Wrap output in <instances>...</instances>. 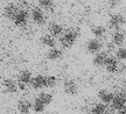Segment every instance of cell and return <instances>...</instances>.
I'll return each instance as SVG.
<instances>
[{
  "mask_svg": "<svg viewBox=\"0 0 126 114\" xmlns=\"http://www.w3.org/2000/svg\"><path fill=\"white\" fill-rule=\"evenodd\" d=\"M78 35H79L78 32L75 30V29H69L67 32H64L60 36V43H61V46L63 48H65V49L71 48L76 43L77 38H78Z\"/></svg>",
  "mask_w": 126,
  "mask_h": 114,
  "instance_id": "cell-1",
  "label": "cell"
},
{
  "mask_svg": "<svg viewBox=\"0 0 126 114\" xmlns=\"http://www.w3.org/2000/svg\"><path fill=\"white\" fill-rule=\"evenodd\" d=\"M126 23L125 16L120 13H114L112 14L110 19H109V27L112 29H120V28Z\"/></svg>",
  "mask_w": 126,
  "mask_h": 114,
  "instance_id": "cell-2",
  "label": "cell"
},
{
  "mask_svg": "<svg viewBox=\"0 0 126 114\" xmlns=\"http://www.w3.org/2000/svg\"><path fill=\"white\" fill-rule=\"evenodd\" d=\"M124 106H126V93L124 91L118 92L113 96V99L111 101V107L113 111H119L120 108H123Z\"/></svg>",
  "mask_w": 126,
  "mask_h": 114,
  "instance_id": "cell-3",
  "label": "cell"
},
{
  "mask_svg": "<svg viewBox=\"0 0 126 114\" xmlns=\"http://www.w3.org/2000/svg\"><path fill=\"white\" fill-rule=\"evenodd\" d=\"M119 65H120V61L116 56H109L106 58L105 64H104V66L106 69V72L109 73H118Z\"/></svg>",
  "mask_w": 126,
  "mask_h": 114,
  "instance_id": "cell-4",
  "label": "cell"
},
{
  "mask_svg": "<svg viewBox=\"0 0 126 114\" xmlns=\"http://www.w3.org/2000/svg\"><path fill=\"white\" fill-rule=\"evenodd\" d=\"M28 18H29V14L26 9H19L15 14V16L13 18L14 25L18 26V27H23V26L27 25Z\"/></svg>",
  "mask_w": 126,
  "mask_h": 114,
  "instance_id": "cell-5",
  "label": "cell"
},
{
  "mask_svg": "<svg viewBox=\"0 0 126 114\" xmlns=\"http://www.w3.org/2000/svg\"><path fill=\"white\" fill-rule=\"evenodd\" d=\"M32 72L28 70H23L19 73L18 76V85H19V90H25L26 86L28 84H31L32 80Z\"/></svg>",
  "mask_w": 126,
  "mask_h": 114,
  "instance_id": "cell-6",
  "label": "cell"
},
{
  "mask_svg": "<svg viewBox=\"0 0 126 114\" xmlns=\"http://www.w3.org/2000/svg\"><path fill=\"white\" fill-rule=\"evenodd\" d=\"M31 16H32V20H33L36 25H43L46 21V15L41 7H35V8L32 9Z\"/></svg>",
  "mask_w": 126,
  "mask_h": 114,
  "instance_id": "cell-7",
  "label": "cell"
},
{
  "mask_svg": "<svg viewBox=\"0 0 126 114\" xmlns=\"http://www.w3.org/2000/svg\"><path fill=\"white\" fill-rule=\"evenodd\" d=\"M63 90H64V92L67 94L74 96V94H76L77 92H78V86H77L75 80L67 79V80H64V83H63Z\"/></svg>",
  "mask_w": 126,
  "mask_h": 114,
  "instance_id": "cell-8",
  "label": "cell"
},
{
  "mask_svg": "<svg viewBox=\"0 0 126 114\" xmlns=\"http://www.w3.org/2000/svg\"><path fill=\"white\" fill-rule=\"evenodd\" d=\"M102 47H103L102 46V42L96 37V38H91V40L88 41V43H86V50L89 51L90 54H96V52L102 50Z\"/></svg>",
  "mask_w": 126,
  "mask_h": 114,
  "instance_id": "cell-9",
  "label": "cell"
},
{
  "mask_svg": "<svg viewBox=\"0 0 126 114\" xmlns=\"http://www.w3.org/2000/svg\"><path fill=\"white\" fill-rule=\"evenodd\" d=\"M126 34L122 29H114V32L112 34V44L113 46H122L125 42Z\"/></svg>",
  "mask_w": 126,
  "mask_h": 114,
  "instance_id": "cell-10",
  "label": "cell"
},
{
  "mask_svg": "<svg viewBox=\"0 0 126 114\" xmlns=\"http://www.w3.org/2000/svg\"><path fill=\"white\" fill-rule=\"evenodd\" d=\"M109 57V54L106 51H98L96 52L92 59V63L96 66H104V64L106 62V58Z\"/></svg>",
  "mask_w": 126,
  "mask_h": 114,
  "instance_id": "cell-11",
  "label": "cell"
},
{
  "mask_svg": "<svg viewBox=\"0 0 126 114\" xmlns=\"http://www.w3.org/2000/svg\"><path fill=\"white\" fill-rule=\"evenodd\" d=\"M4 89L6 92H8V93H16L19 90V85L18 83L13 80V79H11V78H7V79H5L4 80Z\"/></svg>",
  "mask_w": 126,
  "mask_h": 114,
  "instance_id": "cell-12",
  "label": "cell"
},
{
  "mask_svg": "<svg viewBox=\"0 0 126 114\" xmlns=\"http://www.w3.org/2000/svg\"><path fill=\"white\" fill-rule=\"evenodd\" d=\"M113 96H114V94H113L112 92L106 90V89H103V90H100V91L98 92L99 100L105 102L106 105H108V104H111V101H112V99H113Z\"/></svg>",
  "mask_w": 126,
  "mask_h": 114,
  "instance_id": "cell-13",
  "label": "cell"
},
{
  "mask_svg": "<svg viewBox=\"0 0 126 114\" xmlns=\"http://www.w3.org/2000/svg\"><path fill=\"white\" fill-rule=\"evenodd\" d=\"M31 85L34 90H41L42 87H45V76L36 75L35 77H32Z\"/></svg>",
  "mask_w": 126,
  "mask_h": 114,
  "instance_id": "cell-14",
  "label": "cell"
},
{
  "mask_svg": "<svg viewBox=\"0 0 126 114\" xmlns=\"http://www.w3.org/2000/svg\"><path fill=\"white\" fill-rule=\"evenodd\" d=\"M49 33L54 37H60L64 33V28L62 25H60L57 22H53L49 26Z\"/></svg>",
  "mask_w": 126,
  "mask_h": 114,
  "instance_id": "cell-15",
  "label": "cell"
},
{
  "mask_svg": "<svg viewBox=\"0 0 126 114\" xmlns=\"http://www.w3.org/2000/svg\"><path fill=\"white\" fill-rule=\"evenodd\" d=\"M18 11H19V8H18V6H16V5H14V4L7 5V6L5 7V9H4L5 18L9 19V20H13V18L15 16V14H16Z\"/></svg>",
  "mask_w": 126,
  "mask_h": 114,
  "instance_id": "cell-16",
  "label": "cell"
},
{
  "mask_svg": "<svg viewBox=\"0 0 126 114\" xmlns=\"http://www.w3.org/2000/svg\"><path fill=\"white\" fill-rule=\"evenodd\" d=\"M62 55H63V52L61 49H57V48L53 47L47 52V58L49 59V61H57V59H60L62 57Z\"/></svg>",
  "mask_w": 126,
  "mask_h": 114,
  "instance_id": "cell-17",
  "label": "cell"
},
{
  "mask_svg": "<svg viewBox=\"0 0 126 114\" xmlns=\"http://www.w3.org/2000/svg\"><path fill=\"white\" fill-rule=\"evenodd\" d=\"M40 42L43 44L45 47H48V48H53L56 44V40L55 37L51 35V34H46L40 38Z\"/></svg>",
  "mask_w": 126,
  "mask_h": 114,
  "instance_id": "cell-18",
  "label": "cell"
},
{
  "mask_svg": "<svg viewBox=\"0 0 126 114\" xmlns=\"http://www.w3.org/2000/svg\"><path fill=\"white\" fill-rule=\"evenodd\" d=\"M33 107V104L28 100H20L18 102V111L20 113H29Z\"/></svg>",
  "mask_w": 126,
  "mask_h": 114,
  "instance_id": "cell-19",
  "label": "cell"
},
{
  "mask_svg": "<svg viewBox=\"0 0 126 114\" xmlns=\"http://www.w3.org/2000/svg\"><path fill=\"white\" fill-rule=\"evenodd\" d=\"M106 112H108V106L103 101L94 104L92 106V108H91V113H94V114H104V113H106Z\"/></svg>",
  "mask_w": 126,
  "mask_h": 114,
  "instance_id": "cell-20",
  "label": "cell"
},
{
  "mask_svg": "<svg viewBox=\"0 0 126 114\" xmlns=\"http://www.w3.org/2000/svg\"><path fill=\"white\" fill-rule=\"evenodd\" d=\"M91 33H92V35H94V37L100 38V37H103L104 35L106 34V28L104 27V26H100V25H98V26H94V27H92V29H91Z\"/></svg>",
  "mask_w": 126,
  "mask_h": 114,
  "instance_id": "cell-21",
  "label": "cell"
},
{
  "mask_svg": "<svg viewBox=\"0 0 126 114\" xmlns=\"http://www.w3.org/2000/svg\"><path fill=\"white\" fill-rule=\"evenodd\" d=\"M32 108H33L34 112H36V113H42L46 108V105L43 104V101L41 100L39 97H36L34 102H33V107H32Z\"/></svg>",
  "mask_w": 126,
  "mask_h": 114,
  "instance_id": "cell-22",
  "label": "cell"
},
{
  "mask_svg": "<svg viewBox=\"0 0 126 114\" xmlns=\"http://www.w3.org/2000/svg\"><path fill=\"white\" fill-rule=\"evenodd\" d=\"M39 7L45 11H53L55 8V4L53 0H39Z\"/></svg>",
  "mask_w": 126,
  "mask_h": 114,
  "instance_id": "cell-23",
  "label": "cell"
},
{
  "mask_svg": "<svg viewBox=\"0 0 126 114\" xmlns=\"http://www.w3.org/2000/svg\"><path fill=\"white\" fill-rule=\"evenodd\" d=\"M57 84V78L53 76V75H49V76H45V87H54L55 85Z\"/></svg>",
  "mask_w": 126,
  "mask_h": 114,
  "instance_id": "cell-24",
  "label": "cell"
},
{
  "mask_svg": "<svg viewBox=\"0 0 126 114\" xmlns=\"http://www.w3.org/2000/svg\"><path fill=\"white\" fill-rule=\"evenodd\" d=\"M37 97L43 101V104H45L46 106L50 105V104H51V101H53V96H51L50 93H47V92H41Z\"/></svg>",
  "mask_w": 126,
  "mask_h": 114,
  "instance_id": "cell-25",
  "label": "cell"
},
{
  "mask_svg": "<svg viewBox=\"0 0 126 114\" xmlns=\"http://www.w3.org/2000/svg\"><path fill=\"white\" fill-rule=\"evenodd\" d=\"M116 57H117L120 62L126 61V48L125 47H119L116 50Z\"/></svg>",
  "mask_w": 126,
  "mask_h": 114,
  "instance_id": "cell-26",
  "label": "cell"
},
{
  "mask_svg": "<svg viewBox=\"0 0 126 114\" xmlns=\"http://www.w3.org/2000/svg\"><path fill=\"white\" fill-rule=\"evenodd\" d=\"M119 5V0H112L111 1V7H117Z\"/></svg>",
  "mask_w": 126,
  "mask_h": 114,
  "instance_id": "cell-27",
  "label": "cell"
},
{
  "mask_svg": "<svg viewBox=\"0 0 126 114\" xmlns=\"http://www.w3.org/2000/svg\"><path fill=\"white\" fill-rule=\"evenodd\" d=\"M124 92L126 93V84H125V86H124Z\"/></svg>",
  "mask_w": 126,
  "mask_h": 114,
  "instance_id": "cell-28",
  "label": "cell"
}]
</instances>
